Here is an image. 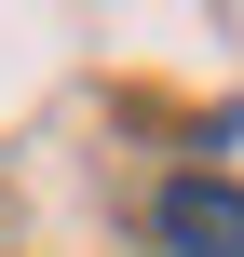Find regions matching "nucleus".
Masks as SVG:
<instances>
[{"label":"nucleus","mask_w":244,"mask_h":257,"mask_svg":"<svg viewBox=\"0 0 244 257\" xmlns=\"http://www.w3.org/2000/svg\"><path fill=\"white\" fill-rule=\"evenodd\" d=\"M149 230H163V257H244V190L231 176H177L149 203Z\"/></svg>","instance_id":"nucleus-1"}]
</instances>
